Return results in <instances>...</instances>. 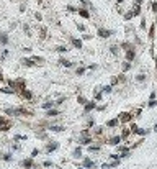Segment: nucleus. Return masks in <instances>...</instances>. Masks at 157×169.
<instances>
[{
  "mask_svg": "<svg viewBox=\"0 0 157 169\" xmlns=\"http://www.w3.org/2000/svg\"><path fill=\"white\" fill-rule=\"evenodd\" d=\"M111 33H113V31H110V30L98 28V36H100V38H108V36H111Z\"/></svg>",
  "mask_w": 157,
  "mask_h": 169,
  "instance_id": "1",
  "label": "nucleus"
},
{
  "mask_svg": "<svg viewBox=\"0 0 157 169\" xmlns=\"http://www.w3.org/2000/svg\"><path fill=\"white\" fill-rule=\"evenodd\" d=\"M0 130H8V123L7 122H5V118L3 117H0Z\"/></svg>",
  "mask_w": 157,
  "mask_h": 169,
  "instance_id": "2",
  "label": "nucleus"
},
{
  "mask_svg": "<svg viewBox=\"0 0 157 169\" xmlns=\"http://www.w3.org/2000/svg\"><path fill=\"white\" fill-rule=\"evenodd\" d=\"M95 107H96L95 102H88V103H85V112H92Z\"/></svg>",
  "mask_w": 157,
  "mask_h": 169,
  "instance_id": "3",
  "label": "nucleus"
},
{
  "mask_svg": "<svg viewBox=\"0 0 157 169\" xmlns=\"http://www.w3.org/2000/svg\"><path fill=\"white\" fill-rule=\"evenodd\" d=\"M119 141H121V138H119V136H114V138H111L110 141V145H113V146H116V145H119Z\"/></svg>",
  "mask_w": 157,
  "mask_h": 169,
  "instance_id": "4",
  "label": "nucleus"
},
{
  "mask_svg": "<svg viewBox=\"0 0 157 169\" xmlns=\"http://www.w3.org/2000/svg\"><path fill=\"white\" fill-rule=\"evenodd\" d=\"M78 15H80V17H83V18H88V17H90L88 10H85V8H80V10H78Z\"/></svg>",
  "mask_w": 157,
  "mask_h": 169,
  "instance_id": "5",
  "label": "nucleus"
},
{
  "mask_svg": "<svg viewBox=\"0 0 157 169\" xmlns=\"http://www.w3.org/2000/svg\"><path fill=\"white\" fill-rule=\"evenodd\" d=\"M57 146H59V143H51V145L47 146V149H46V151H47V153H52V151H54V149H56Z\"/></svg>",
  "mask_w": 157,
  "mask_h": 169,
  "instance_id": "6",
  "label": "nucleus"
},
{
  "mask_svg": "<svg viewBox=\"0 0 157 169\" xmlns=\"http://www.w3.org/2000/svg\"><path fill=\"white\" fill-rule=\"evenodd\" d=\"M126 59H128V61L134 59V51H132V49H128V53H126Z\"/></svg>",
  "mask_w": 157,
  "mask_h": 169,
  "instance_id": "7",
  "label": "nucleus"
},
{
  "mask_svg": "<svg viewBox=\"0 0 157 169\" xmlns=\"http://www.w3.org/2000/svg\"><path fill=\"white\" fill-rule=\"evenodd\" d=\"M72 45H74L77 49H82V41L80 40H72Z\"/></svg>",
  "mask_w": 157,
  "mask_h": 169,
  "instance_id": "8",
  "label": "nucleus"
},
{
  "mask_svg": "<svg viewBox=\"0 0 157 169\" xmlns=\"http://www.w3.org/2000/svg\"><path fill=\"white\" fill-rule=\"evenodd\" d=\"M129 118H131L129 113H121V115H119V120H121V122H128Z\"/></svg>",
  "mask_w": 157,
  "mask_h": 169,
  "instance_id": "9",
  "label": "nucleus"
},
{
  "mask_svg": "<svg viewBox=\"0 0 157 169\" xmlns=\"http://www.w3.org/2000/svg\"><path fill=\"white\" fill-rule=\"evenodd\" d=\"M0 43H2V45H7V43H8V38H7V35H5V33L0 35Z\"/></svg>",
  "mask_w": 157,
  "mask_h": 169,
  "instance_id": "10",
  "label": "nucleus"
},
{
  "mask_svg": "<svg viewBox=\"0 0 157 169\" xmlns=\"http://www.w3.org/2000/svg\"><path fill=\"white\" fill-rule=\"evenodd\" d=\"M92 166H93V161H92V159L87 158L85 161H83V167H92Z\"/></svg>",
  "mask_w": 157,
  "mask_h": 169,
  "instance_id": "11",
  "label": "nucleus"
},
{
  "mask_svg": "<svg viewBox=\"0 0 157 169\" xmlns=\"http://www.w3.org/2000/svg\"><path fill=\"white\" fill-rule=\"evenodd\" d=\"M132 13H134V17L141 13V7H139V3H136V7H134V8H132Z\"/></svg>",
  "mask_w": 157,
  "mask_h": 169,
  "instance_id": "12",
  "label": "nucleus"
},
{
  "mask_svg": "<svg viewBox=\"0 0 157 169\" xmlns=\"http://www.w3.org/2000/svg\"><path fill=\"white\" fill-rule=\"evenodd\" d=\"M116 166H118V161L116 162H111V164H103L101 167H103V169H110V167H116Z\"/></svg>",
  "mask_w": 157,
  "mask_h": 169,
  "instance_id": "13",
  "label": "nucleus"
},
{
  "mask_svg": "<svg viewBox=\"0 0 157 169\" xmlns=\"http://www.w3.org/2000/svg\"><path fill=\"white\" fill-rule=\"evenodd\" d=\"M59 62H61L62 66H65V67H70V66H72V62H69L67 59H61V61H59Z\"/></svg>",
  "mask_w": 157,
  "mask_h": 169,
  "instance_id": "14",
  "label": "nucleus"
},
{
  "mask_svg": "<svg viewBox=\"0 0 157 169\" xmlns=\"http://www.w3.org/2000/svg\"><path fill=\"white\" fill-rule=\"evenodd\" d=\"M80 156H82V151H80V148H77L74 151V158H80Z\"/></svg>",
  "mask_w": 157,
  "mask_h": 169,
  "instance_id": "15",
  "label": "nucleus"
},
{
  "mask_svg": "<svg viewBox=\"0 0 157 169\" xmlns=\"http://www.w3.org/2000/svg\"><path fill=\"white\" fill-rule=\"evenodd\" d=\"M56 115H59L57 110H49V112H47V117H56Z\"/></svg>",
  "mask_w": 157,
  "mask_h": 169,
  "instance_id": "16",
  "label": "nucleus"
},
{
  "mask_svg": "<svg viewBox=\"0 0 157 169\" xmlns=\"http://www.w3.org/2000/svg\"><path fill=\"white\" fill-rule=\"evenodd\" d=\"M106 125H108V127H116V125H118V120H110Z\"/></svg>",
  "mask_w": 157,
  "mask_h": 169,
  "instance_id": "17",
  "label": "nucleus"
},
{
  "mask_svg": "<svg viewBox=\"0 0 157 169\" xmlns=\"http://www.w3.org/2000/svg\"><path fill=\"white\" fill-rule=\"evenodd\" d=\"M88 143H90V138H82L80 140V145L83 146V145H88Z\"/></svg>",
  "mask_w": 157,
  "mask_h": 169,
  "instance_id": "18",
  "label": "nucleus"
},
{
  "mask_svg": "<svg viewBox=\"0 0 157 169\" xmlns=\"http://www.w3.org/2000/svg\"><path fill=\"white\" fill-rule=\"evenodd\" d=\"M23 95H25L26 99H31L33 95H31V92H29V90H23Z\"/></svg>",
  "mask_w": 157,
  "mask_h": 169,
  "instance_id": "19",
  "label": "nucleus"
},
{
  "mask_svg": "<svg viewBox=\"0 0 157 169\" xmlns=\"http://www.w3.org/2000/svg\"><path fill=\"white\" fill-rule=\"evenodd\" d=\"M132 17H134V13H132V12H128V13L124 15V18H126V20H131Z\"/></svg>",
  "mask_w": 157,
  "mask_h": 169,
  "instance_id": "20",
  "label": "nucleus"
},
{
  "mask_svg": "<svg viewBox=\"0 0 157 169\" xmlns=\"http://www.w3.org/2000/svg\"><path fill=\"white\" fill-rule=\"evenodd\" d=\"M83 72H85V67H78L77 69V76H82Z\"/></svg>",
  "mask_w": 157,
  "mask_h": 169,
  "instance_id": "21",
  "label": "nucleus"
},
{
  "mask_svg": "<svg viewBox=\"0 0 157 169\" xmlns=\"http://www.w3.org/2000/svg\"><path fill=\"white\" fill-rule=\"evenodd\" d=\"M51 130H52V131H64L62 127H51Z\"/></svg>",
  "mask_w": 157,
  "mask_h": 169,
  "instance_id": "22",
  "label": "nucleus"
},
{
  "mask_svg": "<svg viewBox=\"0 0 157 169\" xmlns=\"http://www.w3.org/2000/svg\"><path fill=\"white\" fill-rule=\"evenodd\" d=\"M57 51H59V53H65L67 49H65V46H57Z\"/></svg>",
  "mask_w": 157,
  "mask_h": 169,
  "instance_id": "23",
  "label": "nucleus"
},
{
  "mask_svg": "<svg viewBox=\"0 0 157 169\" xmlns=\"http://www.w3.org/2000/svg\"><path fill=\"white\" fill-rule=\"evenodd\" d=\"M23 164H25L26 167H29V166H31V159H25V161H23Z\"/></svg>",
  "mask_w": 157,
  "mask_h": 169,
  "instance_id": "24",
  "label": "nucleus"
},
{
  "mask_svg": "<svg viewBox=\"0 0 157 169\" xmlns=\"http://www.w3.org/2000/svg\"><path fill=\"white\" fill-rule=\"evenodd\" d=\"M52 107V103L51 102H47V103H43V108H51Z\"/></svg>",
  "mask_w": 157,
  "mask_h": 169,
  "instance_id": "25",
  "label": "nucleus"
},
{
  "mask_svg": "<svg viewBox=\"0 0 157 169\" xmlns=\"http://www.w3.org/2000/svg\"><path fill=\"white\" fill-rule=\"evenodd\" d=\"M152 12H154V13H157V2L152 3Z\"/></svg>",
  "mask_w": 157,
  "mask_h": 169,
  "instance_id": "26",
  "label": "nucleus"
},
{
  "mask_svg": "<svg viewBox=\"0 0 157 169\" xmlns=\"http://www.w3.org/2000/svg\"><path fill=\"white\" fill-rule=\"evenodd\" d=\"M103 92H111V85H106V87H103Z\"/></svg>",
  "mask_w": 157,
  "mask_h": 169,
  "instance_id": "27",
  "label": "nucleus"
},
{
  "mask_svg": "<svg viewBox=\"0 0 157 169\" xmlns=\"http://www.w3.org/2000/svg\"><path fill=\"white\" fill-rule=\"evenodd\" d=\"M100 146H90V151H98Z\"/></svg>",
  "mask_w": 157,
  "mask_h": 169,
  "instance_id": "28",
  "label": "nucleus"
},
{
  "mask_svg": "<svg viewBox=\"0 0 157 169\" xmlns=\"http://www.w3.org/2000/svg\"><path fill=\"white\" fill-rule=\"evenodd\" d=\"M149 36H150V38H152V36H154V26H150V31H149Z\"/></svg>",
  "mask_w": 157,
  "mask_h": 169,
  "instance_id": "29",
  "label": "nucleus"
},
{
  "mask_svg": "<svg viewBox=\"0 0 157 169\" xmlns=\"http://www.w3.org/2000/svg\"><path fill=\"white\" fill-rule=\"evenodd\" d=\"M129 67H131V66H129V64H128V62H126V64H124V66H123V71H128V69H129Z\"/></svg>",
  "mask_w": 157,
  "mask_h": 169,
  "instance_id": "30",
  "label": "nucleus"
},
{
  "mask_svg": "<svg viewBox=\"0 0 157 169\" xmlns=\"http://www.w3.org/2000/svg\"><path fill=\"white\" fill-rule=\"evenodd\" d=\"M77 28L80 30V31H85V26H83V25H77Z\"/></svg>",
  "mask_w": 157,
  "mask_h": 169,
  "instance_id": "31",
  "label": "nucleus"
},
{
  "mask_svg": "<svg viewBox=\"0 0 157 169\" xmlns=\"http://www.w3.org/2000/svg\"><path fill=\"white\" fill-rule=\"evenodd\" d=\"M67 12H75V8L72 7V5H69V7H67Z\"/></svg>",
  "mask_w": 157,
  "mask_h": 169,
  "instance_id": "32",
  "label": "nucleus"
},
{
  "mask_svg": "<svg viewBox=\"0 0 157 169\" xmlns=\"http://www.w3.org/2000/svg\"><path fill=\"white\" fill-rule=\"evenodd\" d=\"M111 51H113L114 54H118V48H116V46H113V48H111Z\"/></svg>",
  "mask_w": 157,
  "mask_h": 169,
  "instance_id": "33",
  "label": "nucleus"
},
{
  "mask_svg": "<svg viewBox=\"0 0 157 169\" xmlns=\"http://www.w3.org/2000/svg\"><path fill=\"white\" fill-rule=\"evenodd\" d=\"M2 92H7V94H11V92H13V90H11V89H2Z\"/></svg>",
  "mask_w": 157,
  "mask_h": 169,
  "instance_id": "34",
  "label": "nucleus"
},
{
  "mask_svg": "<svg viewBox=\"0 0 157 169\" xmlns=\"http://www.w3.org/2000/svg\"><path fill=\"white\" fill-rule=\"evenodd\" d=\"M136 3H139V5H141V3H142V0H136Z\"/></svg>",
  "mask_w": 157,
  "mask_h": 169,
  "instance_id": "35",
  "label": "nucleus"
},
{
  "mask_svg": "<svg viewBox=\"0 0 157 169\" xmlns=\"http://www.w3.org/2000/svg\"><path fill=\"white\" fill-rule=\"evenodd\" d=\"M0 79H3V76H2V71H0Z\"/></svg>",
  "mask_w": 157,
  "mask_h": 169,
  "instance_id": "36",
  "label": "nucleus"
},
{
  "mask_svg": "<svg viewBox=\"0 0 157 169\" xmlns=\"http://www.w3.org/2000/svg\"><path fill=\"white\" fill-rule=\"evenodd\" d=\"M154 130H155V131H157V123H155V127H154Z\"/></svg>",
  "mask_w": 157,
  "mask_h": 169,
  "instance_id": "37",
  "label": "nucleus"
},
{
  "mask_svg": "<svg viewBox=\"0 0 157 169\" xmlns=\"http://www.w3.org/2000/svg\"><path fill=\"white\" fill-rule=\"evenodd\" d=\"M80 169H83V167H80Z\"/></svg>",
  "mask_w": 157,
  "mask_h": 169,
  "instance_id": "38",
  "label": "nucleus"
}]
</instances>
